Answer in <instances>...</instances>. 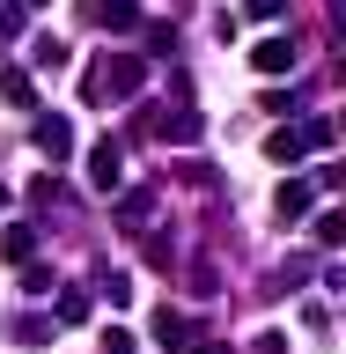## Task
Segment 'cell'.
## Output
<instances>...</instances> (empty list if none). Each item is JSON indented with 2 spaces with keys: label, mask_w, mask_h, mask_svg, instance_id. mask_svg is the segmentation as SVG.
<instances>
[{
  "label": "cell",
  "mask_w": 346,
  "mask_h": 354,
  "mask_svg": "<svg viewBox=\"0 0 346 354\" xmlns=\"http://www.w3.org/2000/svg\"><path fill=\"white\" fill-rule=\"evenodd\" d=\"M104 354H133V332H118V325H110V332H104Z\"/></svg>",
  "instance_id": "cell-21"
},
{
  "label": "cell",
  "mask_w": 346,
  "mask_h": 354,
  "mask_svg": "<svg viewBox=\"0 0 346 354\" xmlns=\"http://www.w3.org/2000/svg\"><path fill=\"white\" fill-rule=\"evenodd\" d=\"M265 155H273V162H280V170H295V162H302V155H309L302 126H287V133H273V140H265Z\"/></svg>",
  "instance_id": "cell-9"
},
{
  "label": "cell",
  "mask_w": 346,
  "mask_h": 354,
  "mask_svg": "<svg viewBox=\"0 0 346 354\" xmlns=\"http://www.w3.org/2000/svg\"><path fill=\"white\" fill-rule=\"evenodd\" d=\"M88 22L110 30V37H126V30H140V0H88Z\"/></svg>",
  "instance_id": "cell-5"
},
{
  "label": "cell",
  "mask_w": 346,
  "mask_h": 354,
  "mask_svg": "<svg viewBox=\"0 0 346 354\" xmlns=\"http://www.w3.org/2000/svg\"><path fill=\"white\" fill-rule=\"evenodd\" d=\"M0 96H8V104H37V82H30V74H22V66H0Z\"/></svg>",
  "instance_id": "cell-12"
},
{
  "label": "cell",
  "mask_w": 346,
  "mask_h": 354,
  "mask_svg": "<svg viewBox=\"0 0 346 354\" xmlns=\"http://www.w3.org/2000/svg\"><path fill=\"white\" fill-rule=\"evenodd\" d=\"M118 177H126V148H118V140H96V148H88V185H96V192H118Z\"/></svg>",
  "instance_id": "cell-4"
},
{
  "label": "cell",
  "mask_w": 346,
  "mask_h": 354,
  "mask_svg": "<svg viewBox=\"0 0 346 354\" xmlns=\"http://www.w3.org/2000/svg\"><path fill=\"white\" fill-rule=\"evenodd\" d=\"M22 30H30V15H22L15 0H0V44H15V37H22Z\"/></svg>",
  "instance_id": "cell-16"
},
{
  "label": "cell",
  "mask_w": 346,
  "mask_h": 354,
  "mask_svg": "<svg viewBox=\"0 0 346 354\" xmlns=\"http://www.w3.org/2000/svg\"><path fill=\"white\" fill-rule=\"evenodd\" d=\"M251 66H258V74H287V66H295V37H265V44H251Z\"/></svg>",
  "instance_id": "cell-6"
},
{
  "label": "cell",
  "mask_w": 346,
  "mask_h": 354,
  "mask_svg": "<svg viewBox=\"0 0 346 354\" xmlns=\"http://www.w3.org/2000/svg\"><path fill=\"white\" fill-rule=\"evenodd\" d=\"M155 339H162L170 354H184V347L199 339V332H192V317H177V310H155Z\"/></svg>",
  "instance_id": "cell-8"
},
{
  "label": "cell",
  "mask_w": 346,
  "mask_h": 354,
  "mask_svg": "<svg viewBox=\"0 0 346 354\" xmlns=\"http://www.w3.org/2000/svg\"><path fill=\"white\" fill-rule=\"evenodd\" d=\"M59 325H88V288H59Z\"/></svg>",
  "instance_id": "cell-14"
},
{
  "label": "cell",
  "mask_w": 346,
  "mask_h": 354,
  "mask_svg": "<svg viewBox=\"0 0 346 354\" xmlns=\"http://www.w3.org/2000/svg\"><path fill=\"white\" fill-rule=\"evenodd\" d=\"M30 251H37V229H0V259H15V266H30Z\"/></svg>",
  "instance_id": "cell-13"
},
{
  "label": "cell",
  "mask_w": 346,
  "mask_h": 354,
  "mask_svg": "<svg viewBox=\"0 0 346 354\" xmlns=\"http://www.w3.org/2000/svg\"><path fill=\"white\" fill-rule=\"evenodd\" d=\"M140 82H148V66L133 59V52H96V59H88V82H81V104H96V111L133 104Z\"/></svg>",
  "instance_id": "cell-1"
},
{
  "label": "cell",
  "mask_w": 346,
  "mask_h": 354,
  "mask_svg": "<svg viewBox=\"0 0 346 354\" xmlns=\"http://www.w3.org/2000/svg\"><path fill=\"white\" fill-rule=\"evenodd\" d=\"M15 332H22V347H44V339H52V317H22Z\"/></svg>",
  "instance_id": "cell-17"
},
{
  "label": "cell",
  "mask_w": 346,
  "mask_h": 354,
  "mask_svg": "<svg viewBox=\"0 0 346 354\" xmlns=\"http://www.w3.org/2000/svg\"><path fill=\"white\" fill-rule=\"evenodd\" d=\"M30 148H37L44 162H52V170H59L66 155H74V126H66L59 111H37V118H30Z\"/></svg>",
  "instance_id": "cell-2"
},
{
  "label": "cell",
  "mask_w": 346,
  "mask_h": 354,
  "mask_svg": "<svg viewBox=\"0 0 346 354\" xmlns=\"http://www.w3.org/2000/svg\"><path fill=\"white\" fill-rule=\"evenodd\" d=\"M15 8H22V15H30V8H52V0H15Z\"/></svg>",
  "instance_id": "cell-23"
},
{
  "label": "cell",
  "mask_w": 346,
  "mask_h": 354,
  "mask_svg": "<svg viewBox=\"0 0 346 354\" xmlns=\"http://www.w3.org/2000/svg\"><path fill=\"white\" fill-rule=\"evenodd\" d=\"M184 354H229V347H221V339H192Z\"/></svg>",
  "instance_id": "cell-22"
},
{
  "label": "cell",
  "mask_w": 346,
  "mask_h": 354,
  "mask_svg": "<svg viewBox=\"0 0 346 354\" xmlns=\"http://www.w3.org/2000/svg\"><path fill=\"white\" fill-rule=\"evenodd\" d=\"M251 15H258V22H280V15H287V0H251Z\"/></svg>",
  "instance_id": "cell-20"
},
{
  "label": "cell",
  "mask_w": 346,
  "mask_h": 354,
  "mask_svg": "<svg viewBox=\"0 0 346 354\" xmlns=\"http://www.w3.org/2000/svg\"><path fill=\"white\" fill-rule=\"evenodd\" d=\"M317 243H325V251H331V243H346V214H339V207L317 214Z\"/></svg>",
  "instance_id": "cell-15"
},
{
  "label": "cell",
  "mask_w": 346,
  "mask_h": 354,
  "mask_svg": "<svg viewBox=\"0 0 346 354\" xmlns=\"http://www.w3.org/2000/svg\"><path fill=\"white\" fill-rule=\"evenodd\" d=\"M30 66H44V74H59V66H66V37L37 30V37H30Z\"/></svg>",
  "instance_id": "cell-10"
},
{
  "label": "cell",
  "mask_w": 346,
  "mask_h": 354,
  "mask_svg": "<svg viewBox=\"0 0 346 354\" xmlns=\"http://www.w3.org/2000/svg\"><path fill=\"white\" fill-rule=\"evenodd\" d=\"M22 288H30V295H44V288H52V266L30 259V266H22Z\"/></svg>",
  "instance_id": "cell-18"
},
{
  "label": "cell",
  "mask_w": 346,
  "mask_h": 354,
  "mask_svg": "<svg viewBox=\"0 0 346 354\" xmlns=\"http://www.w3.org/2000/svg\"><path fill=\"white\" fill-rule=\"evenodd\" d=\"M0 214H8V185H0Z\"/></svg>",
  "instance_id": "cell-24"
},
{
  "label": "cell",
  "mask_w": 346,
  "mask_h": 354,
  "mask_svg": "<svg viewBox=\"0 0 346 354\" xmlns=\"http://www.w3.org/2000/svg\"><path fill=\"white\" fill-rule=\"evenodd\" d=\"M251 354H287V332H258V339H251Z\"/></svg>",
  "instance_id": "cell-19"
},
{
  "label": "cell",
  "mask_w": 346,
  "mask_h": 354,
  "mask_svg": "<svg viewBox=\"0 0 346 354\" xmlns=\"http://www.w3.org/2000/svg\"><path fill=\"white\" fill-rule=\"evenodd\" d=\"M309 207H317V185H309V177H287L280 199H273V221H280V229H295V221H309Z\"/></svg>",
  "instance_id": "cell-3"
},
{
  "label": "cell",
  "mask_w": 346,
  "mask_h": 354,
  "mask_svg": "<svg viewBox=\"0 0 346 354\" xmlns=\"http://www.w3.org/2000/svg\"><path fill=\"white\" fill-rule=\"evenodd\" d=\"M155 221V192H126L118 199V229H148Z\"/></svg>",
  "instance_id": "cell-11"
},
{
  "label": "cell",
  "mask_w": 346,
  "mask_h": 354,
  "mask_svg": "<svg viewBox=\"0 0 346 354\" xmlns=\"http://www.w3.org/2000/svg\"><path fill=\"white\" fill-rule=\"evenodd\" d=\"M148 140H162V148H192V140H199V118H192V111H177V118H155Z\"/></svg>",
  "instance_id": "cell-7"
}]
</instances>
